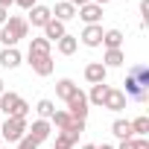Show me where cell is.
I'll return each instance as SVG.
<instances>
[{
	"label": "cell",
	"instance_id": "22",
	"mask_svg": "<svg viewBox=\"0 0 149 149\" xmlns=\"http://www.w3.org/2000/svg\"><path fill=\"white\" fill-rule=\"evenodd\" d=\"M123 61H126L123 50H105V56H102V64L105 67H120Z\"/></svg>",
	"mask_w": 149,
	"mask_h": 149
},
{
	"label": "cell",
	"instance_id": "31",
	"mask_svg": "<svg viewBox=\"0 0 149 149\" xmlns=\"http://www.w3.org/2000/svg\"><path fill=\"white\" fill-rule=\"evenodd\" d=\"M137 149H149V140L146 137H137Z\"/></svg>",
	"mask_w": 149,
	"mask_h": 149
},
{
	"label": "cell",
	"instance_id": "37",
	"mask_svg": "<svg viewBox=\"0 0 149 149\" xmlns=\"http://www.w3.org/2000/svg\"><path fill=\"white\" fill-rule=\"evenodd\" d=\"M3 91H6V82H3V79H0V94H3Z\"/></svg>",
	"mask_w": 149,
	"mask_h": 149
},
{
	"label": "cell",
	"instance_id": "10",
	"mask_svg": "<svg viewBox=\"0 0 149 149\" xmlns=\"http://www.w3.org/2000/svg\"><path fill=\"white\" fill-rule=\"evenodd\" d=\"M53 18V12H50V6H41V3H35L32 9H29V18H26V24H32V26H47V21Z\"/></svg>",
	"mask_w": 149,
	"mask_h": 149
},
{
	"label": "cell",
	"instance_id": "4",
	"mask_svg": "<svg viewBox=\"0 0 149 149\" xmlns=\"http://www.w3.org/2000/svg\"><path fill=\"white\" fill-rule=\"evenodd\" d=\"M0 137L9 143H18L21 137H26V117H6L0 123Z\"/></svg>",
	"mask_w": 149,
	"mask_h": 149
},
{
	"label": "cell",
	"instance_id": "25",
	"mask_svg": "<svg viewBox=\"0 0 149 149\" xmlns=\"http://www.w3.org/2000/svg\"><path fill=\"white\" fill-rule=\"evenodd\" d=\"M73 143L76 140H73L67 132H56V149H73Z\"/></svg>",
	"mask_w": 149,
	"mask_h": 149
},
{
	"label": "cell",
	"instance_id": "5",
	"mask_svg": "<svg viewBox=\"0 0 149 149\" xmlns=\"http://www.w3.org/2000/svg\"><path fill=\"white\" fill-rule=\"evenodd\" d=\"M88 111H91V105H88V97H85V91L79 88L76 94H73V97L67 100V114H70L73 120H85V117H88Z\"/></svg>",
	"mask_w": 149,
	"mask_h": 149
},
{
	"label": "cell",
	"instance_id": "28",
	"mask_svg": "<svg viewBox=\"0 0 149 149\" xmlns=\"http://www.w3.org/2000/svg\"><path fill=\"white\" fill-rule=\"evenodd\" d=\"M15 3H18L21 9H26V12H29V9H32V6L38 3V0H15Z\"/></svg>",
	"mask_w": 149,
	"mask_h": 149
},
{
	"label": "cell",
	"instance_id": "3",
	"mask_svg": "<svg viewBox=\"0 0 149 149\" xmlns=\"http://www.w3.org/2000/svg\"><path fill=\"white\" fill-rule=\"evenodd\" d=\"M0 111H3L6 117H26L29 114V102L21 100L15 91H3L0 94Z\"/></svg>",
	"mask_w": 149,
	"mask_h": 149
},
{
	"label": "cell",
	"instance_id": "24",
	"mask_svg": "<svg viewBox=\"0 0 149 149\" xmlns=\"http://www.w3.org/2000/svg\"><path fill=\"white\" fill-rule=\"evenodd\" d=\"M35 111H38V120H50L53 111H56V105H53V100H41V102L35 105Z\"/></svg>",
	"mask_w": 149,
	"mask_h": 149
},
{
	"label": "cell",
	"instance_id": "30",
	"mask_svg": "<svg viewBox=\"0 0 149 149\" xmlns=\"http://www.w3.org/2000/svg\"><path fill=\"white\" fill-rule=\"evenodd\" d=\"M6 21H9V9H3V6H0V26H3Z\"/></svg>",
	"mask_w": 149,
	"mask_h": 149
},
{
	"label": "cell",
	"instance_id": "14",
	"mask_svg": "<svg viewBox=\"0 0 149 149\" xmlns=\"http://www.w3.org/2000/svg\"><path fill=\"white\" fill-rule=\"evenodd\" d=\"M61 35H67L64 24H61V21H56V18H50V21H47V26H44V38H47L50 44H56Z\"/></svg>",
	"mask_w": 149,
	"mask_h": 149
},
{
	"label": "cell",
	"instance_id": "21",
	"mask_svg": "<svg viewBox=\"0 0 149 149\" xmlns=\"http://www.w3.org/2000/svg\"><path fill=\"white\" fill-rule=\"evenodd\" d=\"M108 88H111V85H105V82H100V85H91V94H85V97H88V105H102V100H105Z\"/></svg>",
	"mask_w": 149,
	"mask_h": 149
},
{
	"label": "cell",
	"instance_id": "15",
	"mask_svg": "<svg viewBox=\"0 0 149 149\" xmlns=\"http://www.w3.org/2000/svg\"><path fill=\"white\" fill-rule=\"evenodd\" d=\"M50 12H53V18H56V21H61V24H67L70 18H76V6H70L67 0H61V3H56V6L50 9Z\"/></svg>",
	"mask_w": 149,
	"mask_h": 149
},
{
	"label": "cell",
	"instance_id": "35",
	"mask_svg": "<svg viewBox=\"0 0 149 149\" xmlns=\"http://www.w3.org/2000/svg\"><path fill=\"white\" fill-rule=\"evenodd\" d=\"M82 149H97V143H85V146H82Z\"/></svg>",
	"mask_w": 149,
	"mask_h": 149
},
{
	"label": "cell",
	"instance_id": "13",
	"mask_svg": "<svg viewBox=\"0 0 149 149\" xmlns=\"http://www.w3.org/2000/svg\"><path fill=\"white\" fill-rule=\"evenodd\" d=\"M18 64H21V53H18V47H3V50H0V67L15 70Z\"/></svg>",
	"mask_w": 149,
	"mask_h": 149
},
{
	"label": "cell",
	"instance_id": "7",
	"mask_svg": "<svg viewBox=\"0 0 149 149\" xmlns=\"http://www.w3.org/2000/svg\"><path fill=\"white\" fill-rule=\"evenodd\" d=\"M102 32H105V29H102L100 24H88V26L82 29L79 38H82L85 47H102Z\"/></svg>",
	"mask_w": 149,
	"mask_h": 149
},
{
	"label": "cell",
	"instance_id": "12",
	"mask_svg": "<svg viewBox=\"0 0 149 149\" xmlns=\"http://www.w3.org/2000/svg\"><path fill=\"white\" fill-rule=\"evenodd\" d=\"M76 15L85 21V26H88V24H100V21H102V6H97V3H85V6L76 9Z\"/></svg>",
	"mask_w": 149,
	"mask_h": 149
},
{
	"label": "cell",
	"instance_id": "20",
	"mask_svg": "<svg viewBox=\"0 0 149 149\" xmlns=\"http://www.w3.org/2000/svg\"><path fill=\"white\" fill-rule=\"evenodd\" d=\"M111 134L120 137V140L134 137V132H132V120H114V123H111Z\"/></svg>",
	"mask_w": 149,
	"mask_h": 149
},
{
	"label": "cell",
	"instance_id": "29",
	"mask_svg": "<svg viewBox=\"0 0 149 149\" xmlns=\"http://www.w3.org/2000/svg\"><path fill=\"white\" fill-rule=\"evenodd\" d=\"M140 15L149 18V0H140Z\"/></svg>",
	"mask_w": 149,
	"mask_h": 149
},
{
	"label": "cell",
	"instance_id": "9",
	"mask_svg": "<svg viewBox=\"0 0 149 149\" xmlns=\"http://www.w3.org/2000/svg\"><path fill=\"white\" fill-rule=\"evenodd\" d=\"M126 94L120 91V88H108V94H105V100H102V108H108V111H123L126 108Z\"/></svg>",
	"mask_w": 149,
	"mask_h": 149
},
{
	"label": "cell",
	"instance_id": "27",
	"mask_svg": "<svg viewBox=\"0 0 149 149\" xmlns=\"http://www.w3.org/2000/svg\"><path fill=\"white\" fill-rule=\"evenodd\" d=\"M18 149H38V143H32L29 137H21L18 140Z\"/></svg>",
	"mask_w": 149,
	"mask_h": 149
},
{
	"label": "cell",
	"instance_id": "16",
	"mask_svg": "<svg viewBox=\"0 0 149 149\" xmlns=\"http://www.w3.org/2000/svg\"><path fill=\"white\" fill-rule=\"evenodd\" d=\"M29 67H32L35 76H50L53 67H56V61H53V56H44V58H32V61H29Z\"/></svg>",
	"mask_w": 149,
	"mask_h": 149
},
{
	"label": "cell",
	"instance_id": "26",
	"mask_svg": "<svg viewBox=\"0 0 149 149\" xmlns=\"http://www.w3.org/2000/svg\"><path fill=\"white\" fill-rule=\"evenodd\" d=\"M114 149H137V137H129V140H120V146Z\"/></svg>",
	"mask_w": 149,
	"mask_h": 149
},
{
	"label": "cell",
	"instance_id": "36",
	"mask_svg": "<svg viewBox=\"0 0 149 149\" xmlns=\"http://www.w3.org/2000/svg\"><path fill=\"white\" fill-rule=\"evenodd\" d=\"M97 149H114V146H111V143H102V146H97Z\"/></svg>",
	"mask_w": 149,
	"mask_h": 149
},
{
	"label": "cell",
	"instance_id": "18",
	"mask_svg": "<svg viewBox=\"0 0 149 149\" xmlns=\"http://www.w3.org/2000/svg\"><path fill=\"white\" fill-rule=\"evenodd\" d=\"M76 47H79V38H76V35H61V38L56 41V50H58L61 56H73Z\"/></svg>",
	"mask_w": 149,
	"mask_h": 149
},
{
	"label": "cell",
	"instance_id": "11",
	"mask_svg": "<svg viewBox=\"0 0 149 149\" xmlns=\"http://www.w3.org/2000/svg\"><path fill=\"white\" fill-rule=\"evenodd\" d=\"M105 76H108V67H105L102 61H91V64H85V79H88L91 85L105 82Z\"/></svg>",
	"mask_w": 149,
	"mask_h": 149
},
{
	"label": "cell",
	"instance_id": "6",
	"mask_svg": "<svg viewBox=\"0 0 149 149\" xmlns=\"http://www.w3.org/2000/svg\"><path fill=\"white\" fill-rule=\"evenodd\" d=\"M50 134H53L50 120H35L32 126H26V137L32 143H44V140H50Z\"/></svg>",
	"mask_w": 149,
	"mask_h": 149
},
{
	"label": "cell",
	"instance_id": "1",
	"mask_svg": "<svg viewBox=\"0 0 149 149\" xmlns=\"http://www.w3.org/2000/svg\"><path fill=\"white\" fill-rule=\"evenodd\" d=\"M126 100H134V102H146L149 100V67L140 61V64H132L129 73H126Z\"/></svg>",
	"mask_w": 149,
	"mask_h": 149
},
{
	"label": "cell",
	"instance_id": "17",
	"mask_svg": "<svg viewBox=\"0 0 149 149\" xmlns=\"http://www.w3.org/2000/svg\"><path fill=\"white\" fill-rule=\"evenodd\" d=\"M76 91H79V85L73 82V79H58V82H56V97L64 100V102H67L73 94H76Z\"/></svg>",
	"mask_w": 149,
	"mask_h": 149
},
{
	"label": "cell",
	"instance_id": "8",
	"mask_svg": "<svg viewBox=\"0 0 149 149\" xmlns=\"http://www.w3.org/2000/svg\"><path fill=\"white\" fill-rule=\"evenodd\" d=\"M44 56H53V44L47 38H32L29 41V50H26V58H44Z\"/></svg>",
	"mask_w": 149,
	"mask_h": 149
},
{
	"label": "cell",
	"instance_id": "33",
	"mask_svg": "<svg viewBox=\"0 0 149 149\" xmlns=\"http://www.w3.org/2000/svg\"><path fill=\"white\" fill-rule=\"evenodd\" d=\"M0 6H3V9H9V6H15V0H0Z\"/></svg>",
	"mask_w": 149,
	"mask_h": 149
},
{
	"label": "cell",
	"instance_id": "34",
	"mask_svg": "<svg viewBox=\"0 0 149 149\" xmlns=\"http://www.w3.org/2000/svg\"><path fill=\"white\" fill-rule=\"evenodd\" d=\"M91 3H97V6H105V3H111V0H91Z\"/></svg>",
	"mask_w": 149,
	"mask_h": 149
},
{
	"label": "cell",
	"instance_id": "19",
	"mask_svg": "<svg viewBox=\"0 0 149 149\" xmlns=\"http://www.w3.org/2000/svg\"><path fill=\"white\" fill-rule=\"evenodd\" d=\"M102 44H105V50H123V32L120 29H105Z\"/></svg>",
	"mask_w": 149,
	"mask_h": 149
},
{
	"label": "cell",
	"instance_id": "32",
	"mask_svg": "<svg viewBox=\"0 0 149 149\" xmlns=\"http://www.w3.org/2000/svg\"><path fill=\"white\" fill-rule=\"evenodd\" d=\"M70 6H85V3H91V0H67Z\"/></svg>",
	"mask_w": 149,
	"mask_h": 149
},
{
	"label": "cell",
	"instance_id": "23",
	"mask_svg": "<svg viewBox=\"0 0 149 149\" xmlns=\"http://www.w3.org/2000/svg\"><path fill=\"white\" fill-rule=\"evenodd\" d=\"M132 132H134V137H146L149 134V117L143 114V117L132 120Z\"/></svg>",
	"mask_w": 149,
	"mask_h": 149
},
{
	"label": "cell",
	"instance_id": "38",
	"mask_svg": "<svg viewBox=\"0 0 149 149\" xmlns=\"http://www.w3.org/2000/svg\"><path fill=\"white\" fill-rule=\"evenodd\" d=\"M0 143H3V137H0Z\"/></svg>",
	"mask_w": 149,
	"mask_h": 149
},
{
	"label": "cell",
	"instance_id": "2",
	"mask_svg": "<svg viewBox=\"0 0 149 149\" xmlns=\"http://www.w3.org/2000/svg\"><path fill=\"white\" fill-rule=\"evenodd\" d=\"M26 32H29L26 18H21V15H9V21L0 26V44H3V47H18V41L26 38Z\"/></svg>",
	"mask_w": 149,
	"mask_h": 149
}]
</instances>
